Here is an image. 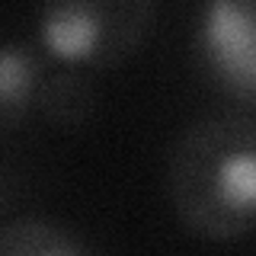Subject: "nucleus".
Returning a JSON list of instances; mask_svg holds the SVG:
<instances>
[{
    "mask_svg": "<svg viewBox=\"0 0 256 256\" xmlns=\"http://www.w3.org/2000/svg\"><path fill=\"white\" fill-rule=\"evenodd\" d=\"M164 186L173 214L192 237L244 240L256 212L253 112H214L186 125L166 154Z\"/></svg>",
    "mask_w": 256,
    "mask_h": 256,
    "instance_id": "1",
    "label": "nucleus"
},
{
    "mask_svg": "<svg viewBox=\"0 0 256 256\" xmlns=\"http://www.w3.org/2000/svg\"><path fill=\"white\" fill-rule=\"evenodd\" d=\"M157 20V0H38V42L54 61L106 70L132 61Z\"/></svg>",
    "mask_w": 256,
    "mask_h": 256,
    "instance_id": "2",
    "label": "nucleus"
},
{
    "mask_svg": "<svg viewBox=\"0 0 256 256\" xmlns=\"http://www.w3.org/2000/svg\"><path fill=\"white\" fill-rule=\"evenodd\" d=\"M192 61L212 90L250 109L256 100V0H205L192 29Z\"/></svg>",
    "mask_w": 256,
    "mask_h": 256,
    "instance_id": "3",
    "label": "nucleus"
},
{
    "mask_svg": "<svg viewBox=\"0 0 256 256\" xmlns=\"http://www.w3.org/2000/svg\"><path fill=\"white\" fill-rule=\"evenodd\" d=\"M45 77V58L32 42H0V132L22 125L36 112V93Z\"/></svg>",
    "mask_w": 256,
    "mask_h": 256,
    "instance_id": "4",
    "label": "nucleus"
},
{
    "mask_svg": "<svg viewBox=\"0 0 256 256\" xmlns=\"http://www.w3.org/2000/svg\"><path fill=\"white\" fill-rule=\"evenodd\" d=\"M93 244L74 224L52 214H20L0 224V256H84Z\"/></svg>",
    "mask_w": 256,
    "mask_h": 256,
    "instance_id": "5",
    "label": "nucleus"
},
{
    "mask_svg": "<svg viewBox=\"0 0 256 256\" xmlns=\"http://www.w3.org/2000/svg\"><path fill=\"white\" fill-rule=\"evenodd\" d=\"M96 84L80 68H61L54 74H45L36 93V112L42 122L61 132H77L96 116Z\"/></svg>",
    "mask_w": 256,
    "mask_h": 256,
    "instance_id": "6",
    "label": "nucleus"
},
{
    "mask_svg": "<svg viewBox=\"0 0 256 256\" xmlns=\"http://www.w3.org/2000/svg\"><path fill=\"white\" fill-rule=\"evenodd\" d=\"M10 198H13V189H10V180L0 173V214L10 208Z\"/></svg>",
    "mask_w": 256,
    "mask_h": 256,
    "instance_id": "7",
    "label": "nucleus"
}]
</instances>
